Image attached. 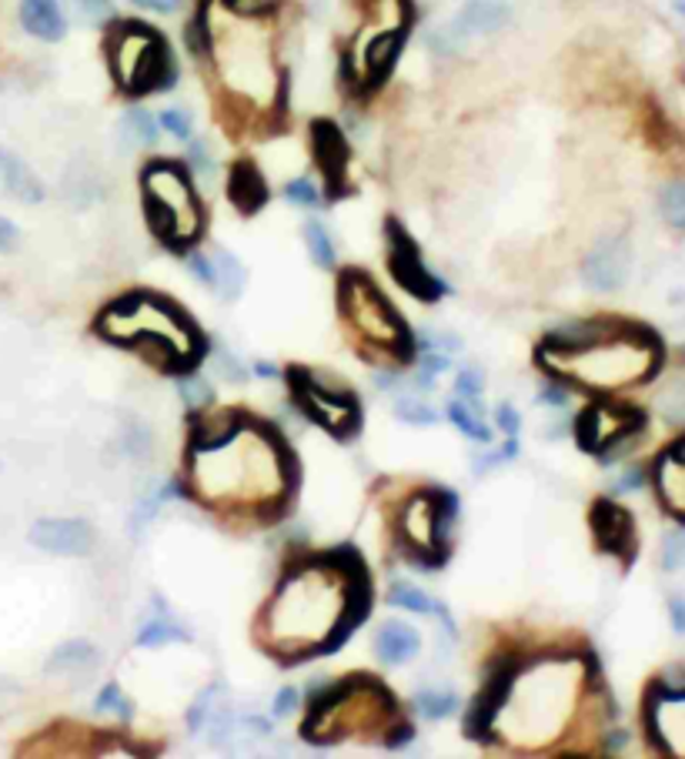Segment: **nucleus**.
Returning <instances> with one entry per match:
<instances>
[{
    "mask_svg": "<svg viewBox=\"0 0 685 759\" xmlns=\"http://www.w3.org/2000/svg\"><path fill=\"white\" fill-rule=\"evenodd\" d=\"M588 666L578 656H545L525 666L505 662L478 692L468 732L522 749L558 742L585 696Z\"/></svg>",
    "mask_w": 685,
    "mask_h": 759,
    "instance_id": "1",
    "label": "nucleus"
},
{
    "mask_svg": "<svg viewBox=\"0 0 685 759\" xmlns=\"http://www.w3.org/2000/svg\"><path fill=\"white\" fill-rule=\"evenodd\" d=\"M368 606V582L351 556L298 562L261 616V642L281 659H301L345 642Z\"/></svg>",
    "mask_w": 685,
    "mask_h": 759,
    "instance_id": "2",
    "label": "nucleus"
},
{
    "mask_svg": "<svg viewBox=\"0 0 685 759\" xmlns=\"http://www.w3.org/2000/svg\"><path fill=\"white\" fill-rule=\"evenodd\" d=\"M188 479L205 506L261 512L285 502L291 466L278 436L241 416H221L198 426Z\"/></svg>",
    "mask_w": 685,
    "mask_h": 759,
    "instance_id": "3",
    "label": "nucleus"
},
{
    "mask_svg": "<svg viewBox=\"0 0 685 759\" xmlns=\"http://www.w3.org/2000/svg\"><path fill=\"white\" fill-rule=\"evenodd\" d=\"M195 31L198 51L208 54L225 98L251 114L271 118L281 111L285 78L278 64L275 24L258 0H208Z\"/></svg>",
    "mask_w": 685,
    "mask_h": 759,
    "instance_id": "4",
    "label": "nucleus"
},
{
    "mask_svg": "<svg viewBox=\"0 0 685 759\" xmlns=\"http://www.w3.org/2000/svg\"><path fill=\"white\" fill-rule=\"evenodd\" d=\"M538 361L582 389L622 392L648 382L658 371L662 341L642 324L592 318L558 328L538 348Z\"/></svg>",
    "mask_w": 685,
    "mask_h": 759,
    "instance_id": "5",
    "label": "nucleus"
},
{
    "mask_svg": "<svg viewBox=\"0 0 685 759\" xmlns=\"http://www.w3.org/2000/svg\"><path fill=\"white\" fill-rule=\"evenodd\" d=\"M98 331L115 344L145 348L165 368L195 364L205 348L191 318L178 304L151 291H135L105 308V314L98 318Z\"/></svg>",
    "mask_w": 685,
    "mask_h": 759,
    "instance_id": "6",
    "label": "nucleus"
},
{
    "mask_svg": "<svg viewBox=\"0 0 685 759\" xmlns=\"http://www.w3.org/2000/svg\"><path fill=\"white\" fill-rule=\"evenodd\" d=\"M388 722H398V706L391 692L371 676H351L311 699V719L305 722V736L311 742H338L348 736H375Z\"/></svg>",
    "mask_w": 685,
    "mask_h": 759,
    "instance_id": "7",
    "label": "nucleus"
},
{
    "mask_svg": "<svg viewBox=\"0 0 685 759\" xmlns=\"http://www.w3.org/2000/svg\"><path fill=\"white\" fill-rule=\"evenodd\" d=\"M145 211L151 231L168 248H191L205 231V208L195 191L191 174L178 161H151L141 174Z\"/></svg>",
    "mask_w": 685,
    "mask_h": 759,
    "instance_id": "8",
    "label": "nucleus"
},
{
    "mask_svg": "<svg viewBox=\"0 0 685 759\" xmlns=\"http://www.w3.org/2000/svg\"><path fill=\"white\" fill-rule=\"evenodd\" d=\"M108 61L115 81L128 94H151V91H168L178 78L175 58L165 44V38L141 24V21H125L111 31L108 38Z\"/></svg>",
    "mask_w": 685,
    "mask_h": 759,
    "instance_id": "9",
    "label": "nucleus"
},
{
    "mask_svg": "<svg viewBox=\"0 0 685 759\" xmlns=\"http://www.w3.org/2000/svg\"><path fill=\"white\" fill-rule=\"evenodd\" d=\"M411 24V4L408 0H368V21L365 31L355 38L345 71L348 81L358 88H375L388 78V71L398 61V51L405 44Z\"/></svg>",
    "mask_w": 685,
    "mask_h": 759,
    "instance_id": "10",
    "label": "nucleus"
},
{
    "mask_svg": "<svg viewBox=\"0 0 685 759\" xmlns=\"http://www.w3.org/2000/svg\"><path fill=\"white\" fill-rule=\"evenodd\" d=\"M338 304L348 318V324L355 328V334L391 354V358H408L411 351V334L401 324V318L395 314V308L388 304V298L375 288V281L361 271H345L341 284H338Z\"/></svg>",
    "mask_w": 685,
    "mask_h": 759,
    "instance_id": "11",
    "label": "nucleus"
},
{
    "mask_svg": "<svg viewBox=\"0 0 685 759\" xmlns=\"http://www.w3.org/2000/svg\"><path fill=\"white\" fill-rule=\"evenodd\" d=\"M288 382L295 389V402L301 406V412L318 422L321 429H328L331 436H351L358 429V406L348 392H331L325 389L315 374L308 371H291L288 374Z\"/></svg>",
    "mask_w": 685,
    "mask_h": 759,
    "instance_id": "12",
    "label": "nucleus"
},
{
    "mask_svg": "<svg viewBox=\"0 0 685 759\" xmlns=\"http://www.w3.org/2000/svg\"><path fill=\"white\" fill-rule=\"evenodd\" d=\"M645 732L665 756L685 759V682H655L645 699Z\"/></svg>",
    "mask_w": 685,
    "mask_h": 759,
    "instance_id": "13",
    "label": "nucleus"
},
{
    "mask_svg": "<svg viewBox=\"0 0 685 759\" xmlns=\"http://www.w3.org/2000/svg\"><path fill=\"white\" fill-rule=\"evenodd\" d=\"M448 512H455V496L451 492L448 496H435V492L411 496L405 502V509H401V519H398L401 542L415 556H438Z\"/></svg>",
    "mask_w": 685,
    "mask_h": 759,
    "instance_id": "14",
    "label": "nucleus"
},
{
    "mask_svg": "<svg viewBox=\"0 0 685 759\" xmlns=\"http://www.w3.org/2000/svg\"><path fill=\"white\" fill-rule=\"evenodd\" d=\"M645 426V416L632 406H618V402H595L588 406L578 422H575V436L578 446L592 456H602L615 446H622L628 436H635Z\"/></svg>",
    "mask_w": 685,
    "mask_h": 759,
    "instance_id": "15",
    "label": "nucleus"
},
{
    "mask_svg": "<svg viewBox=\"0 0 685 759\" xmlns=\"http://www.w3.org/2000/svg\"><path fill=\"white\" fill-rule=\"evenodd\" d=\"M388 241H391V258H388V268L395 274V281L421 298V301H435L445 294V284L421 264V254H418V244L405 234V228L398 221H388Z\"/></svg>",
    "mask_w": 685,
    "mask_h": 759,
    "instance_id": "16",
    "label": "nucleus"
},
{
    "mask_svg": "<svg viewBox=\"0 0 685 759\" xmlns=\"http://www.w3.org/2000/svg\"><path fill=\"white\" fill-rule=\"evenodd\" d=\"M632 271V251L625 238H602L582 261V278L585 284L598 291H615L628 281Z\"/></svg>",
    "mask_w": 685,
    "mask_h": 759,
    "instance_id": "17",
    "label": "nucleus"
},
{
    "mask_svg": "<svg viewBox=\"0 0 685 759\" xmlns=\"http://www.w3.org/2000/svg\"><path fill=\"white\" fill-rule=\"evenodd\" d=\"M592 532L602 552L615 556V559H632L638 549V536H635V519L628 516V509H622L618 502L598 499L592 509Z\"/></svg>",
    "mask_w": 685,
    "mask_h": 759,
    "instance_id": "18",
    "label": "nucleus"
},
{
    "mask_svg": "<svg viewBox=\"0 0 685 759\" xmlns=\"http://www.w3.org/2000/svg\"><path fill=\"white\" fill-rule=\"evenodd\" d=\"M31 542L51 556H88L95 532L81 519H41L31 529Z\"/></svg>",
    "mask_w": 685,
    "mask_h": 759,
    "instance_id": "19",
    "label": "nucleus"
},
{
    "mask_svg": "<svg viewBox=\"0 0 685 759\" xmlns=\"http://www.w3.org/2000/svg\"><path fill=\"white\" fill-rule=\"evenodd\" d=\"M655 492L662 499V506L685 522V436L675 439L658 459H655Z\"/></svg>",
    "mask_w": 685,
    "mask_h": 759,
    "instance_id": "20",
    "label": "nucleus"
},
{
    "mask_svg": "<svg viewBox=\"0 0 685 759\" xmlns=\"http://www.w3.org/2000/svg\"><path fill=\"white\" fill-rule=\"evenodd\" d=\"M508 21H512V8L505 0H465L451 28L468 41V38H485V34L502 31Z\"/></svg>",
    "mask_w": 685,
    "mask_h": 759,
    "instance_id": "21",
    "label": "nucleus"
},
{
    "mask_svg": "<svg viewBox=\"0 0 685 759\" xmlns=\"http://www.w3.org/2000/svg\"><path fill=\"white\" fill-rule=\"evenodd\" d=\"M0 194H8L21 204H41L48 191H44V181L31 171V164L24 158L0 148Z\"/></svg>",
    "mask_w": 685,
    "mask_h": 759,
    "instance_id": "22",
    "label": "nucleus"
},
{
    "mask_svg": "<svg viewBox=\"0 0 685 759\" xmlns=\"http://www.w3.org/2000/svg\"><path fill=\"white\" fill-rule=\"evenodd\" d=\"M311 138H315L318 168L328 178V184L338 191V184L345 181V168H348V144L341 138V128H335L331 121H318L311 128Z\"/></svg>",
    "mask_w": 685,
    "mask_h": 759,
    "instance_id": "23",
    "label": "nucleus"
},
{
    "mask_svg": "<svg viewBox=\"0 0 685 759\" xmlns=\"http://www.w3.org/2000/svg\"><path fill=\"white\" fill-rule=\"evenodd\" d=\"M18 18H21V28L38 41L54 44L68 34V18L58 0H21Z\"/></svg>",
    "mask_w": 685,
    "mask_h": 759,
    "instance_id": "24",
    "label": "nucleus"
},
{
    "mask_svg": "<svg viewBox=\"0 0 685 759\" xmlns=\"http://www.w3.org/2000/svg\"><path fill=\"white\" fill-rule=\"evenodd\" d=\"M421 649V636L418 629H411L408 622H398V619H388L378 632H375V652L381 662L388 666H401L408 659H415Z\"/></svg>",
    "mask_w": 685,
    "mask_h": 759,
    "instance_id": "25",
    "label": "nucleus"
},
{
    "mask_svg": "<svg viewBox=\"0 0 685 759\" xmlns=\"http://www.w3.org/2000/svg\"><path fill=\"white\" fill-rule=\"evenodd\" d=\"M228 194H231L235 208H241L245 214H255L268 201V184L251 161H238L228 178Z\"/></svg>",
    "mask_w": 685,
    "mask_h": 759,
    "instance_id": "26",
    "label": "nucleus"
},
{
    "mask_svg": "<svg viewBox=\"0 0 685 759\" xmlns=\"http://www.w3.org/2000/svg\"><path fill=\"white\" fill-rule=\"evenodd\" d=\"M98 666V649L85 639H71L64 646H58L48 659V672L51 676H78Z\"/></svg>",
    "mask_w": 685,
    "mask_h": 759,
    "instance_id": "27",
    "label": "nucleus"
},
{
    "mask_svg": "<svg viewBox=\"0 0 685 759\" xmlns=\"http://www.w3.org/2000/svg\"><path fill=\"white\" fill-rule=\"evenodd\" d=\"M388 599H391V606H398V609L421 612V616H435L448 632H455V622H451L448 609H445L441 602H435L428 592H421L418 586H411V582H395L391 592H388Z\"/></svg>",
    "mask_w": 685,
    "mask_h": 759,
    "instance_id": "28",
    "label": "nucleus"
},
{
    "mask_svg": "<svg viewBox=\"0 0 685 759\" xmlns=\"http://www.w3.org/2000/svg\"><path fill=\"white\" fill-rule=\"evenodd\" d=\"M158 134H161V124L145 108H131L121 118V138L128 148H151V144H158Z\"/></svg>",
    "mask_w": 685,
    "mask_h": 759,
    "instance_id": "29",
    "label": "nucleus"
},
{
    "mask_svg": "<svg viewBox=\"0 0 685 759\" xmlns=\"http://www.w3.org/2000/svg\"><path fill=\"white\" fill-rule=\"evenodd\" d=\"M211 261H215V288L221 291V294H238L241 288H245V268H241V261L231 254V251H225V248H215L211 251Z\"/></svg>",
    "mask_w": 685,
    "mask_h": 759,
    "instance_id": "30",
    "label": "nucleus"
},
{
    "mask_svg": "<svg viewBox=\"0 0 685 759\" xmlns=\"http://www.w3.org/2000/svg\"><path fill=\"white\" fill-rule=\"evenodd\" d=\"M448 419H451V426H455L461 436H468V439H475V442H488V439H492V432H488V426L482 422V416H478L475 409H468L461 399L448 402Z\"/></svg>",
    "mask_w": 685,
    "mask_h": 759,
    "instance_id": "31",
    "label": "nucleus"
},
{
    "mask_svg": "<svg viewBox=\"0 0 685 759\" xmlns=\"http://www.w3.org/2000/svg\"><path fill=\"white\" fill-rule=\"evenodd\" d=\"M181 639H185V629H181L178 622H171L168 616H158V619H151V622L141 629L138 646H141V649H158V646L181 642Z\"/></svg>",
    "mask_w": 685,
    "mask_h": 759,
    "instance_id": "32",
    "label": "nucleus"
},
{
    "mask_svg": "<svg viewBox=\"0 0 685 759\" xmlns=\"http://www.w3.org/2000/svg\"><path fill=\"white\" fill-rule=\"evenodd\" d=\"M658 211H662V218H665L675 231L685 228V181H672V184L662 188V194H658Z\"/></svg>",
    "mask_w": 685,
    "mask_h": 759,
    "instance_id": "33",
    "label": "nucleus"
},
{
    "mask_svg": "<svg viewBox=\"0 0 685 759\" xmlns=\"http://www.w3.org/2000/svg\"><path fill=\"white\" fill-rule=\"evenodd\" d=\"M305 241H308V254L315 264L321 268H331L335 264V244H331V234L321 221H308L305 224Z\"/></svg>",
    "mask_w": 685,
    "mask_h": 759,
    "instance_id": "34",
    "label": "nucleus"
},
{
    "mask_svg": "<svg viewBox=\"0 0 685 759\" xmlns=\"http://www.w3.org/2000/svg\"><path fill=\"white\" fill-rule=\"evenodd\" d=\"M415 702H418L421 716H428V719H445L458 709V696L448 689H425V692H418Z\"/></svg>",
    "mask_w": 685,
    "mask_h": 759,
    "instance_id": "35",
    "label": "nucleus"
},
{
    "mask_svg": "<svg viewBox=\"0 0 685 759\" xmlns=\"http://www.w3.org/2000/svg\"><path fill=\"white\" fill-rule=\"evenodd\" d=\"M71 11L81 24H91V28H105L115 21L111 0H71Z\"/></svg>",
    "mask_w": 685,
    "mask_h": 759,
    "instance_id": "36",
    "label": "nucleus"
},
{
    "mask_svg": "<svg viewBox=\"0 0 685 759\" xmlns=\"http://www.w3.org/2000/svg\"><path fill=\"white\" fill-rule=\"evenodd\" d=\"M285 198L298 208H318L321 204V191L311 178H295L285 184Z\"/></svg>",
    "mask_w": 685,
    "mask_h": 759,
    "instance_id": "37",
    "label": "nucleus"
},
{
    "mask_svg": "<svg viewBox=\"0 0 685 759\" xmlns=\"http://www.w3.org/2000/svg\"><path fill=\"white\" fill-rule=\"evenodd\" d=\"M158 124H161L168 134H175L178 141H188V138H191V131H195L191 111H185V108H168V111H161Z\"/></svg>",
    "mask_w": 685,
    "mask_h": 759,
    "instance_id": "38",
    "label": "nucleus"
},
{
    "mask_svg": "<svg viewBox=\"0 0 685 759\" xmlns=\"http://www.w3.org/2000/svg\"><path fill=\"white\" fill-rule=\"evenodd\" d=\"M395 412H398L405 422H411V426H431V422H435V412H431L418 396H401V399L395 402Z\"/></svg>",
    "mask_w": 685,
    "mask_h": 759,
    "instance_id": "39",
    "label": "nucleus"
},
{
    "mask_svg": "<svg viewBox=\"0 0 685 759\" xmlns=\"http://www.w3.org/2000/svg\"><path fill=\"white\" fill-rule=\"evenodd\" d=\"M95 706H98V712H121V716H128V712H131V702L125 699L121 686H105Z\"/></svg>",
    "mask_w": 685,
    "mask_h": 759,
    "instance_id": "40",
    "label": "nucleus"
},
{
    "mask_svg": "<svg viewBox=\"0 0 685 759\" xmlns=\"http://www.w3.org/2000/svg\"><path fill=\"white\" fill-rule=\"evenodd\" d=\"M181 396H185V402L195 406V409L211 402V389H208L205 378H185V382H181Z\"/></svg>",
    "mask_w": 685,
    "mask_h": 759,
    "instance_id": "41",
    "label": "nucleus"
},
{
    "mask_svg": "<svg viewBox=\"0 0 685 759\" xmlns=\"http://www.w3.org/2000/svg\"><path fill=\"white\" fill-rule=\"evenodd\" d=\"M18 241H21V231H18V224H14L11 218H4V214H0V254L14 251V248H18Z\"/></svg>",
    "mask_w": 685,
    "mask_h": 759,
    "instance_id": "42",
    "label": "nucleus"
},
{
    "mask_svg": "<svg viewBox=\"0 0 685 759\" xmlns=\"http://www.w3.org/2000/svg\"><path fill=\"white\" fill-rule=\"evenodd\" d=\"M215 364H218V374H221V378H228V382H245V371H241V364H238L228 351H218Z\"/></svg>",
    "mask_w": 685,
    "mask_h": 759,
    "instance_id": "43",
    "label": "nucleus"
},
{
    "mask_svg": "<svg viewBox=\"0 0 685 759\" xmlns=\"http://www.w3.org/2000/svg\"><path fill=\"white\" fill-rule=\"evenodd\" d=\"M188 264H191L195 278H201L205 284H211V288H215V261H211V254H191V258H188Z\"/></svg>",
    "mask_w": 685,
    "mask_h": 759,
    "instance_id": "44",
    "label": "nucleus"
},
{
    "mask_svg": "<svg viewBox=\"0 0 685 759\" xmlns=\"http://www.w3.org/2000/svg\"><path fill=\"white\" fill-rule=\"evenodd\" d=\"M131 4H138L145 11H155V14H178L188 0H131Z\"/></svg>",
    "mask_w": 685,
    "mask_h": 759,
    "instance_id": "45",
    "label": "nucleus"
},
{
    "mask_svg": "<svg viewBox=\"0 0 685 759\" xmlns=\"http://www.w3.org/2000/svg\"><path fill=\"white\" fill-rule=\"evenodd\" d=\"M495 419H498V426H502V432H505V436H515V432H518V422H522V419H518V412H515L508 402H505V406H498Z\"/></svg>",
    "mask_w": 685,
    "mask_h": 759,
    "instance_id": "46",
    "label": "nucleus"
},
{
    "mask_svg": "<svg viewBox=\"0 0 685 759\" xmlns=\"http://www.w3.org/2000/svg\"><path fill=\"white\" fill-rule=\"evenodd\" d=\"M295 709H298V689H281L278 699H275V716L281 719V716H288Z\"/></svg>",
    "mask_w": 685,
    "mask_h": 759,
    "instance_id": "47",
    "label": "nucleus"
},
{
    "mask_svg": "<svg viewBox=\"0 0 685 759\" xmlns=\"http://www.w3.org/2000/svg\"><path fill=\"white\" fill-rule=\"evenodd\" d=\"M668 619H672V629L682 636L685 632V599H672L668 602Z\"/></svg>",
    "mask_w": 685,
    "mask_h": 759,
    "instance_id": "48",
    "label": "nucleus"
},
{
    "mask_svg": "<svg viewBox=\"0 0 685 759\" xmlns=\"http://www.w3.org/2000/svg\"><path fill=\"white\" fill-rule=\"evenodd\" d=\"M542 402H545V406H558V409H562V406L568 402V396H565L558 386H545V389H542Z\"/></svg>",
    "mask_w": 685,
    "mask_h": 759,
    "instance_id": "49",
    "label": "nucleus"
},
{
    "mask_svg": "<svg viewBox=\"0 0 685 759\" xmlns=\"http://www.w3.org/2000/svg\"><path fill=\"white\" fill-rule=\"evenodd\" d=\"M255 371H258V374H265V378H275V374H278L271 364H255Z\"/></svg>",
    "mask_w": 685,
    "mask_h": 759,
    "instance_id": "50",
    "label": "nucleus"
},
{
    "mask_svg": "<svg viewBox=\"0 0 685 759\" xmlns=\"http://www.w3.org/2000/svg\"><path fill=\"white\" fill-rule=\"evenodd\" d=\"M675 8H678V14H685V0H678V4H675Z\"/></svg>",
    "mask_w": 685,
    "mask_h": 759,
    "instance_id": "51",
    "label": "nucleus"
}]
</instances>
